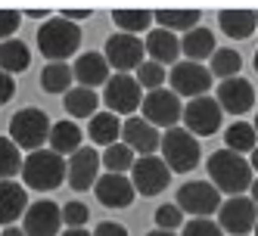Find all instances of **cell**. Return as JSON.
Listing matches in <instances>:
<instances>
[{
	"instance_id": "obj_37",
	"label": "cell",
	"mask_w": 258,
	"mask_h": 236,
	"mask_svg": "<svg viewBox=\"0 0 258 236\" xmlns=\"http://www.w3.org/2000/svg\"><path fill=\"white\" fill-rule=\"evenodd\" d=\"M180 236H224L218 221H209V217H193V221L183 224Z\"/></svg>"
},
{
	"instance_id": "obj_44",
	"label": "cell",
	"mask_w": 258,
	"mask_h": 236,
	"mask_svg": "<svg viewBox=\"0 0 258 236\" xmlns=\"http://www.w3.org/2000/svg\"><path fill=\"white\" fill-rule=\"evenodd\" d=\"M62 236H94V233L84 230V227H81V230H69V227H66V230H62Z\"/></svg>"
},
{
	"instance_id": "obj_22",
	"label": "cell",
	"mask_w": 258,
	"mask_h": 236,
	"mask_svg": "<svg viewBox=\"0 0 258 236\" xmlns=\"http://www.w3.org/2000/svg\"><path fill=\"white\" fill-rule=\"evenodd\" d=\"M218 25H221V31H224L227 38L246 41L258 28V13L255 10H221L218 13Z\"/></svg>"
},
{
	"instance_id": "obj_47",
	"label": "cell",
	"mask_w": 258,
	"mask_h": 236,
	"mask_svg": "<svg viewBox=\"0 0 258 236\" xmlns=\"http://www.w3.org/2000/svg\"><path fill=\"white\" fill-rule=\"evenodd\" d=\"M146 236H177V233H168V230H150Z\"/></svg>"
},
{
	"instance_id": "obj_5",
	"label": "cell",
	"mask_w": 258,
	"mask_h": 236,
	"mask_svg": "<svg viewBox=\"0 0 258 236\" xmlns=\"http://www.w3.org/2000/svg\"><path fill=\"white\" fill-rule=\"evenodd\" d=\"M162 159L171 171L183 174L199 165V140L187 128H171L162 134Z\"/></svg>"
},
{
	"instance_id": "obj_49",
	"label": "cell",
	"mask_w": 258,
	"mask_h": 236,
	"mask_svg": "<svg viewBox=\"0 0 258 236\" xmlns=\"http://www.w3.org/2000/svg\"><path fill=\"white\" fill-rule=\"evenodd\" d=\"M252 124H255V134H258V115H255V121H252Z\"/></svg>"
},
{
	"instance_id": "obj_51",
	"label": "cell",
	"mask_w": 258,
	"mask_h": 236,
	"mask_svg": "<svg viewBox=\"0 0 258 236\" xmlns=\"http://www.w3.org/2000/svg\"><path fill=\"white\" fill-rule=\"evenodd\" d=\"M255 236H258V224H255Z\"/></svg>"
},
{
	"instance_id": "obj_25",
	"label": "cell",
	"mask_w": 258,
	"mask_h": 236,
	"mask_svg": "<svg viewBox=\"0 0 258 236\" xmlns=\"http://www.w3.org/2000/svg\"><path fill=\"white\" fill-rule=\"evenodd\" d=\"M87 134H90V140L97 143V146H115L118 143V137L124 134V124L118 121V115H112V112H97L94 118H90V128H87Z\"/></svg>"
},
{
	"instance_id": "obj_24",
	"label": "cell",
	"mask_w": 258,
	"mask_h": 236,
	"mask_svg": "<svg viewBox=\"0 0 258 236\" xmlns=\"http://www.w3.org/2000/svg\"><path fill=\"white\" fill-rule=\"evenodd\" d=\"M50 149L59 152L62 159L75 155L81 149V128L72 118H62V121H53V131H50Z\"/></svg>"
},
{
	"instance_id": "obj_27",
	"label": "cell",
	"mask_w": 258,
	"mask_h": 236,
	"mask_svg": "<svg viewBox=\"0 0 258 236\" xmlns=\"http://www.w3.org/2000/svg\"><path fill=\"white\" fill-rule=\"evenodd\" d=\"M255 146H258V134H255V124L252 121H233L230 128H227L224 149L246 155V152H255Z\"/></svg>"
},
{
	"instance_id": "obj_21",
	"label": "cell",
	"mask_w": 258,
	"mask_h": 236,
	"mask_svg": "<svg viewBox=\"0 0 258 236\" xmlns=\"http://www.w3.org/2000/svg\"><path fill=\"white\" fill-rule=\"evenodd\" d=\"M28 199H25V184L16 180H0V224H13L25 217Z\"/></svg>"
},
{
	"instance_id": "obj_33",
	"label": "cell",
	"mask_w": 258,
	"mask_h": 236,
	"mask_svg": "<svg viewBox=\"0 0 258 236\" xmlns=\"http://www.w3.org/2000/svg\"><path fill=\"white\" fill-rule=\"evenodd\" d=\"M25 165L22 159V149L16 146L10 137L0 134V180H13V174H19Z\"/></svg>"
},
{
	"instance_id": "obj_12",
	"label": "cell",
	"mask_w": 258,
	"mask_h": 236,
	"mask_svg": "<svg viewBox=\"0 0 258 236\" xmlns=\"http://www.w3.org/2000/svg\"><path fill=\"white\" fill-rule=\"evenodd\" d=\"M218 224L230 236H249L258 224V205L249 196H230L218 211Z\"/></svg>"
},
{
	"instance_id": "obj_39",
	"label": "cell",
	"mask_w": 258,
	"mask_h": 236,
	"mask_svg": "<svg viewBox=\"0 0 258 236\" xmlns=\"http://www.w3.org/2000/svg\"><path fill=\"white\" fill-rule=\"evenodd\" d=\"M22 22V13H16V10H0V44L4 41H13V34L16 28H19Z\"/></svg>"
},
{
	"instance_id": "obj_19",
	"label": "cell",
	"mask_w": 258,
	"mask_h": 236,
	"mask_svg": "<svg viewBox=\"0 0 258 236\" xmlns=\"http://www.w3.org/2000/svg\"><path fill=\"white\" fill-rule=\"evenodd\" d=\"M112 65L106 62L103 53H81V56L75 59V65H72V71H75V81L78 87H100V84H109V78H112V71H109Z\"/></svg>"
},
{
	"instance_id": "obj_4",
	"label": "cell",
	"mask_w": 258,
	"mask_h": 236,
	"mask_svg": "<svg viewBox=\"0 0 258 236\" xmlns=\"http://www.w3.org/2000/svg\"><path fill=\"white\" fill-rule=\"evenodd\" d=\"M50 131H53V124H50L47 112L44 109H34V106L19 109L10 118V140L19 149H28V152H38L44 143H50Z\"/></svg>"
},
{
	"instance_id": "obj_14",
	"label": "cell",
	"mask_w": 258,
	"mask_h": 236,
	"mask_svg": "<svg viewBox=\"0 0 258 236\" xmlns=\"http://www.w3.org/2000/svg\"><path fill=\"white\" fill-rule=\"evenodd\" d=\"M25 236H62V208L50 199H38L25 211Z\"/></svg>"
},
{
	"instance_id": "obj_31",
	"label": "cell",
	"mask_w": 258,
	"mask_h": 236,
	"mask_svg": "<svg viewBox=\"0 0 258 236\" xmlns=\"http://www.w3.org/2000/svg\"><path fill=\"white\" fill-rule=\"evenodd\" d=\"M153 10H115L112 13V22L118 25V31H124V34H140V31H146L150 34L153 28Z\"/></svg>"
},
{
	"instance_id": "obj_7",
	"label": "cell",
	"mask_w": 258,
	"mask_h": 236,
	"mask_svg": "<svg viewBox=\"0 0 258 236\" xmlns=\"http://www.w3.org/2000/svg\"><path fill=\"white\" fill-rule=\"evenodd\" d=\"M221 193L212 180H187L180 190H177V208L187 211L193 217H209L221 211Z\"/></svg>"
},
{
	"instance_id": "obj_42",
	"label": "cell",
	"mask_w": 258,
	"mask_h": 236,
	"mask_svg": "<svg viewBox=\"0 0 258 236\" xmlns=\"http://www.w3.org/2000/svg\"><path fill=\"white\" fill-rule=\"evenodd\" d=\"M59 16H62V19H69V22H75V25H78V22L90 19V16H94V13H90V10H62Z\"/></svg>"
},
{
	"instance_id": "obj_8",
	"label": "cell",
	"mask_w": 258,
	"mask_h": 236,
	"mask_svg": "<svg viewBox=\"0 0 258 236\" xmlns=\"http://www.w3.org/2000/svg\"><path fill=\"white\" fill-rule=\"evenodd\" d=\"M221 118H224V109H221L218 100H212V97H196V100H190L187 106H183V118L180 121H183V128H187L199 140V137L218 134Z\"/></svg>"
},
{
	"instance_id": "obj_35",
	"label": "cell",
	"mask_w": 258,
	"mask_h": 236,
	"mask_svg": "<svg viewBox=\"0 0 258 236\" xmlns=\"http://www.w3.org/2000/svg\"><path fill=\"white\" fill-rule=\"evenodd\" d=\"M137 84L146 90V94H153V90H162V84L168 81V71H165V65L153 62V59H146L140 68H137Z\"/></svg>"
},
{
	"instance_id": "obj_45",
	"label": "cell",
	"mask_w": 258,
	"mask_h": 236,
	"mask_svg": "<svg viewBox=\"0 0 258 236\" xmlns=\"http://www.w3.org/2000/svg\"><path fill=\"white\" fill-rule=\"evenodd\" d=\"M0 236H25V230H19V227H7Z\"/></svg>"
},
{
	"instance_id": "obj_46",
	"label": "cell",
	"mask_w": 258,
	"mask_h": 236,
	"mask_svg": "<svg viewBox=\"0 0 258 236\" xmlns=\"http://www.w3.org/2000/svg\"><path fill=\"white\" fill-rule=\"evenodd\" d=\"M249 165H252V171H258V146H255V152H252V159H249Z\"/></svg>"
},
{
	"instance_id": "obj_28",
	"label": "cell",
	"mask_w": 258,
	"mask_h": 236,
	"mask_svg": "<svg viewBox=\"0 0 258 236\" xmlns=\"http://www.w3.org/2000/svg\"><path fill=\"white\" fill-rule=\"evenodd\" d=\"M62 106H66V112L72 118H94L100 100H97V94L90 87H72L66 94V100H62Z\"/></svg>"
},
{
	"instance_id": "obj_3",
	"label": "cell",
	"mask_w": 258,
	"mask_h": 236,
	"mask_svg": "<svg viewBox=\"0 0 258 236\" xmlns=\"http://www.w3.org/2000/svg\"><path fill=\"white\" fill-rule=\"evenodd\" d=\"M81 47V28L75 22L53 16L38 28V50L47 56V62H66L69 56H75Z\"/></svg>"
},
{
	"instance_id": "obj_10",
	"label": "cell",
	"mask_w": 258,
	"mask_h": 236,
	"mask_svg": "<svg viewBox=\"0 0 258 236\" xmlns=\"http://www.w3.org/2000/svg\"><path fill=\"white\" fill-rule=\"evenodd\" d=\"M103 103L112 115H131L143 106V87L134 75H112L103 90Z\"/></svg>"
},
{
	"instance_id": "obj_32",
	"label": "cell",
	"mask_w": 258,
	"mask_h": 236,
	"mask_svg": "<svg viewBox=\"0 0 258 236\" xmlns=\"http://www.w3.org/2000/svg\"><path fill=\"white\" fill-rule=\"evenodd\" d=\"M239 68H243V56H239L236 50H230V47H218L215 56L209 59V71H212L215 78H221V81L236 78Z\"/></svg>"
},
{
	"instance_id": "obj_48",
	"label": "cell",
	"mask_w": 258,
	"mask_h": 236,
	"mask_svg": "<svg viewBox=\"0 0 258 236\" xmlns=\"http://www.w3.org/2000/svg\"><path fill=\"white\" fill-rule=\"evenodd\" d=\"M252 202L258 205V177H255V184H252Z\"/></svg>"
},
{
	"instance_id": "obj_20",
	"label": "cell",
	"mask_w": 258,
	"mask_h": 236,
	"mask_svg": "<svg viewBox=\"0 0 258 236\" xmlns=\"http://www.w3.org/2000/svg\"><path fill=\"white\" fill-rule=\"evenodd\" d=\"M143 44H146V56H150L153 62H159V65H177V56H180V41H177V34H171V31H165V28H153L150 34L143 38Z\"/></svg>"
},
{
	"instance_id": "obj_18",
	"label": "cell",
	"mask_w": 258,
	"mask_h": 236,
	"mask_svg": "<svg viewBox=\"0 0 258 236\" xmlns=\"http://www.w3.org/2000/svg\"><path fill=\"white\" fill-rule=\"evenodd\" d=\"M121 137H124V146H131L137 155H156V149H162V134L146 118H127Z\"/></svg>"
},
{
	"instance_id": "obj_40",
	"label": "cell",
	"mask_w": 258,
	"mask_h": 236,
	"mask_svg": "<svg viewBox=\"0 0 258 236\" xmlns=\"http://www.w3.org/2000/svg\"><path fill=\"white\" fill-rule=\"evenodd\" d=\"M13 97H16V81H13V75L0 71V106H7Z\"/></svg>"
},
{
	"instance_id": "obj_38",
	"label": "cell",
	"mask_w": 258,
	"mask_h": 236,
	"mask_svg": "<svg viewBox=\"0 0 258 236\" xmlns=\"http://www.w3.org/2000/svg\"><path fill=\"white\" fill-rule=\"evenodd\" d=\"M87 217H90V208L84 202H78V199L62 205V224H69V230H81L87 224Z\"/></svg>"
},
{
	"instance_id": "obj_6",
	"label": "cell",
	"mask_w": 258,
	"mask_h": 236,
	"mask_svg": "<svg viewBox=\"0 0 258 236\" xmlns=\"http://www.w3.org/2000/svg\"><path fill=\"white\" fill-rule=\"evenodd\" d=\"M103 56H106V62L112 65L118 75H127V71H137L146 62V44L137 38V34L115 31L112 38H106Z\"/></svg>"
},
{
	"instance_id": "obj_9",
	"label": "cell",
	"mask_w": 258,
	"mask_h": 236,
	"mask_svg": "<svg viewBox=\"0 0 258 236\" xmlns=\"http://www.w3.org/2000/svg\"><path fill=\"white\" fill-rule=\"evenodd\" d=\"M168 84L177 97H206L212 84H215V75L209 71V65H202V62H177L171 71H168Z\"/></svg>"
},
{
	"instance_id": "obj_29",
	"label": "cell",
	"mask_w": 258,
	"mask_h": 236,
	"mask_svg": "<svg viewBox=\"0 0 258 236\" xmlns=\"http://www.w3.org/2000/svg\"><path fill=\"white\" fill-rule=\"evenodd\" d=\"M72 81H75V71H72L69 62H47L44 71H41V87L47 94H69L72 90Z\"/></svg>"
},
{
	"instance_id": "obj_1",
	"label": "cell",
	"mask_w": 258,
	"mask_h": 236,
	"mask_svg": "<svg viewBox=\"0 0 258 236\" xmlns=\"http://www.w3.org/2000/svg\"><path fill=\"white\" fill-rule=\"evenodd\" d=\"M209 180L218 187V193H230V196H243L255 180H252V165L246 155L230 152V149H218L206 162Z\"/></svg>"
},
{
	"instance_id": "obj_16",
	"label": "cell",
	"mask_w": 258,
	"mask_h": 236,
	"mask_svg": "<svg viewBox=\"0 0 258 236\" xmlns=\"http://www.w3.org/2000/svg\"><path fill=\"white\" fill-rule=\"evenodd\" d=\"M215 100L221 103L224 112H230V115H246L249 109H252V103H255V87L246 78L236 75V78H227V81L218 84Z\"/></svg>"
},
{
	"instance_id": "obj_36",
	"label": "cell",
	"mask_w": 258,
	"mask_h": 236,
	"mask_svg": "<svg viewBox=\"0 0 258 236\" xmlns=\"http://www.w3.org/2000/svg\"><path fill=\"white\" fill-rule=\"evenodd\" d=\"M180 224H187V221H183V211L177 208V202H165V205L156 208V230H168V233H174Z\"/></svg>"
},
{
	"instance_id": "obj_23",
	"label": "cell",
	"mask_w": 258,
	"mask_h": 236,
	"mask_svg": "<svg viewBox=\"0 0 258 236\" xmlns=\"http://www.w3.org/2000/svg\"><path fill=\"white\" fill-rule=\"evenodd\" d=\"M180 50L183 56H187V62H202V59H212L215 56V31L212 28H193L180 38Z\"/></svg>"
},
{
	"instance_id": "obj_13",
	"label": "cell",
	"mask_w": 258,
	"mask_h": 236,
	"mask_svg": "<svg viewBox=\"0 0 258 236\" xmlns=\"http://www.w3.org/2000/svg\"><path fill=\"white\" fill-rule=\"evenodd\" d=\"M143 118L156 124V128H165V131H171L177 128V118H183V106L177 100L174 90H153V94H146L143 97Z\"/></svg>"
},
{
	"instance_id": "obj_50",
	"label": "cell",
	"mask_w": 258,
	"mask_h": 236,
	"mask_svg": "<svg viewBox=\"0 0 258 236\" xmlns=\"http://www.w3.org/2000/svg\"><path fill=\"white\" fill-rule=\"evenodd\" d=\"M255 71H258V53H255Z\"/></svg>"
},
{
	"instance_id": "obj_43",
	"label": "cell",
	"mask_w": 258,
	"mask_h": 236,
	"mask_svg": "<svg viewBox=\"0 0 258 236\" xmlns=\"http://www.w3.org/2000/svg\"><path fill=\"white\" fill-rule=\"evenodd\" d=\"M25 16H28V19H41V22H47V19H53V13H47V10H28Z\"/></svg>"
},
{
	"instance_id": "obj_26",
	"label": "cell",
	"mask_w": 258,
	"mask_h": 236,
	"mask_svg": "<svg viewBox=\"0 0 258 236\" xmlns=\"http://www.w3.org/2000/svg\"><path fill=\"white\" fill-rule=\"evenodd\" d=\"M153 16H156L159 28L171 31V34H177V31L187 34V31L199 28V19H202L199 10H153Z\"/></svg>"
},
{
	"instance_id": "obj_17",
	"label": "cell",
	"mask_w": 258,
	"mask_h": 236,
	"mask_svg": "<svg viewBox=\"0 0 258 236\" xmlns=\"http://www.w3.org/2000/svg\"><path fill=\"white\" fill-rule=\"evenodd\" d=\"M94 193L100 199V205H106V208H127L137 196L134 184L124 174H100Z\"/></svg>"
},
{
	"instance_id": "obj_2",
	"label": "cell",
	"mask_w": 258,
	"mask_h": 236,
	"mask_svg": "<svg viewBox=\"0 0 258 236\" xmlns=\"http://www.w3.org/2000/svg\"><path fill=\"white\" fill-rule=\"evenodd\" d=\"M22 180L28 190H38V193H50L62 187L69 180V162L53 152V149H38V152H28L25 165H22Z\"/></svg>"
},
{
	"instance_id": "obj_15",
	"label": "cell",
	"mask_w": 258,
	"mask_h": 236,
	"mask_svg": "<svg viewBox=\"0 0 258 236\" xmlns=\"http://www.w3.org/2000/svg\"><path fill=\"white\" fill-rule=\"evenodd\" d=\"M97 180H100V152L81 146L69 159V187L75 193H84V190H94Z\"/></svg>"
},
{
	"instance_id": "obj_30",
	"label": "cell",
	"mask_w": 258,
	"mask_h": 236,
	"mask_svg": "<svg viewBox=\"0 0 258 236\" xmlns=\"http://www.w3.org/2000/svg\"><path fill=\"white\" fill-rule=\"evenodd\" d=\"M28 65H31L28 44L16 41V38L0 44V71H7V75H16V71H25Z\"/></svg>"
},
{
	"instance_id": "obj_41",
	"label": "cell",
	"mask_w": 258,
	"mask_h": 236,
	"mask_svg": "<svg viewBox=\"0 0 258 236\" xmlns=\"http://www.w3.org/2000/svg\"><path fill=\"white\" fill-rule=\"evenodd\" d=\"M94 236H127V230L118 221H103V224H97Z\"/></svg>"
},
{
	"instance_id": "obj_11",
	"label": "cell",
	"mask_w": 258,
	"mask_h": 236,
	"mask_svg": "<svg viewBox=\"0 0 258 236\" xmlns=\"http://www.w3.org/2000/svg\"><path fill=\"white\" fill-rule=\"evenodd\" d=\"M131 184L140 196H159L171 184V168L159 155H140L131 168Z\"/></svg>"
},
{
	"instance_id": "obj_34",
	"label": "cell",
	"mask_w": 258,
	"mask_h": 236,
	"mask_svg": "<svg viewBox=\"0 0 258 236\" xmlns=\"http://www.w3.org/2000/svg\"><path fill=\"white\" fill-rule=\"evenodd\" d=\"M137 152L131 149V146H124V143H115V146H109V149H103V168L109 171V174H124L127 168H134V159Z\"/></svg>"
}]
</instances>
